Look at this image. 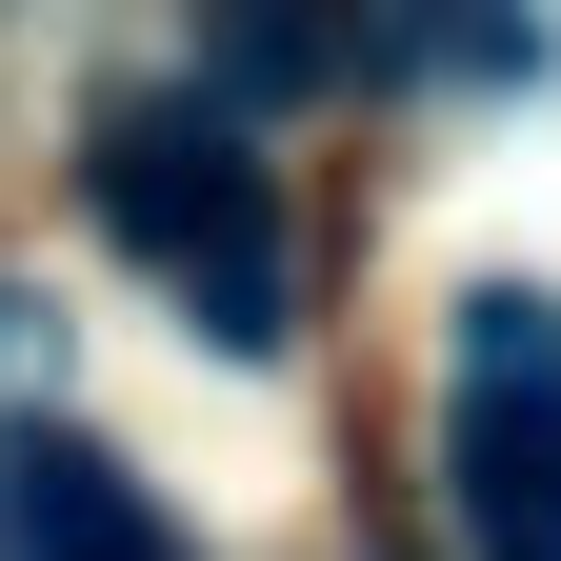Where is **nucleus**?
<instances>
[{
    "mask_svg": "<svg viewBox=\"0 0 561 561\" xmlns=\"http://www.w3.org/2000/svg\"><path fill=\"white\" fill-rule=\"evenodd\" d=\"M341 60H362L341 21H221V81H241V101H280V81H341Z\"/></svg>",
    "mask_w": 561,
    "mask_h": 561,
    "instance_id": "20e7f679",
    "label": "nucleus"
},
{
    "mask_svg": "<svg viewBox=\"0 0 561 561\" xmlns=\"http://www.w3.org/2000/svg\"><path fill=\"white\" fill-rule=\"evenodd\" d=\"M41 381H60V321L21 301V280H0V442H21V401H41Z\"/></svg>",
    "mask_w": 561,
    "mask_h": 561,
    "instance_id": "39448f33",
    "label": "nucleus"
},
{
    "mask_svg": "<svg viewBox=\"0 0 561 561\" xmlns=\"http://www.w3.org/2000/svg\"><path fill=\"white\" fill-rule=\"evenodd\" d=\"M0 561H181V522L81 442V421H21L0 442Z\"/></svg>",
    "mask_w": 561,
    "mask_h": 561,
    "instance_id": "7ed1b4c3",
    "label": "nucleus"
},
{
    "mask_svg": "<svg viewBox=\"0 0 561 561\" xmlns=\"http://www.w3.org/2000/svg\"><path fill=\"white\" fill-rule=\"evenodd\" d=\"M442 481L481 561H561V301L541 280H481L442 341Z\"/></svg>",
    "mask_w": 561,
    "mask_h": 561,
    "instance_id": "f03ea898",
    "label": "nucleus"
},
{
    "mask_svg": "<svg viewBox=\"0 0 561 561\" xmlns=\"http://www.w3.org/2000/svg\"><path fill=\"white\" fill-rule=\"evenodd\" d=\"M81 201L140 280H181V321L221 362H280L301 341V241H280V161L221 121V101H101L81 140Z\"/></svg>",
    "mask_w": 561,
    "mask_h": 561,
    "instance_id": "f257e3e1",
    "label": "nucleus"
}]
</instances>
